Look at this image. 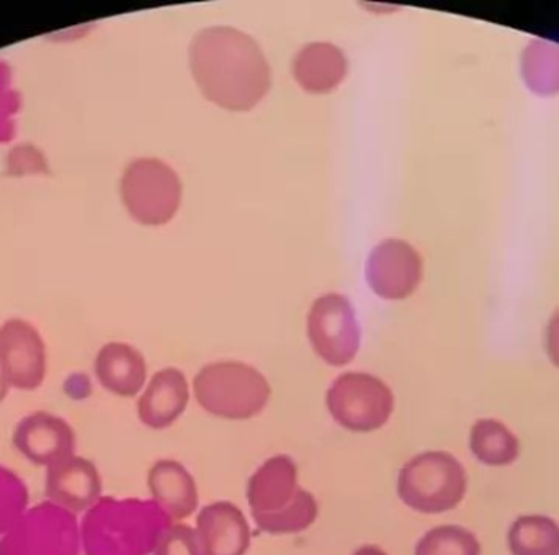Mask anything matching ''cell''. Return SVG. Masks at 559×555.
<instances>
[{
  "instance_id": "9",
  "label": "cell",
  "mask_w": 559,
  "mask_h": 555,
  "mask_svg": "<svg viewBox=\"0 0 559 555\" xmlns=\"http://www.w3.org/2000/svg\"><path fill=\"white\" fill-rule=\"evenodd\" d=\"M308 340L316 356L328 366L350 364L360 350V327L350 300L341 294H325L314 300L308 314Z\"/></svg>"
},
{
  "instance_id": "1",
  "label": "cell",
  "mask_w": 559,
  "mask_h": 555,
  "mask_svg": "<svg viewBox=\"0 0 559 555\" xmlns=\"http://www.w3.org/2000/svg\"><path fill=\"white\" fill-rule=\"evenodd\" d=\"M189 59L202 94L225 110H252L271 91L272 71L264 51L235 26H209L197 33Z\"/></svg>"
},
{
  "instance_id": "2",
  "label": "cell",
  "mask_w": 559,
  "mask_h": 555,
  "mask_svg": "<svg viewBox=\"0 0 559 555\" xmlns=\"http://www.w3.org/2000/svg\"><path fill=\"white\" fill-rule=\"evenodd\" d=\"M79 520L82 555H153L173 524L151 498L105 495Z\"/></svg>"
},
{
  "instance_id": "17",
  "label": "cell",
  "mask_w": 559,
  "mask_h": 555,
  "mask_svg": "<svg viewBox=\"0 0 559 555\" xmlns=\"http://www.w3.org/2000/svg\"><path fill=\"white\" fill-rule=\"evenodd\" d=\"M98 386L118 399H138L147 383V364L143 353L120 341L98 350L94 361Z\"/></svg>"
},
{
  "instance_id": "25",
  "label": "cell",
  "mask_w": 559,
  "mask_h": 555,
  "mask_svg": "<svg viewBox=\"0 0 559 555\" xmlns=\"http://www.w3.org/2000/svg\"><path fill=\"white\" fill-rule=\"evenodd\" d=\"M16 105H19V98L10 87L9 72L5 71V66L0 64V141H7L12 133Z\"/></svg>"
},
{
  "instance_id": "20",
  "label": "cell",
  "mask_w": 559,
  "mask_h": 555,
  "mask_svg": "<svg viewBox=\"0 0 559 555\" xmlns=\"http://www.w3.org/2000/svg\"><path fill=\"white\" fill-rule=\"evenodd\" d=\"M509 555H559V521L540 511L522 513L506 531Z\"/></svg>"
},
{
  "instance_id": "15",
  "label": "cell",
  "mask_w": 559,
  "mask_h": 555,
  "mask_svg": "<svg viewBox=\"0 0 559 555\" xmlns=\"http://www.w3.org/2000/svg\"><path fill=\"white\" fill-rule=\"evenodd\" d=\"M195 531L205 555H246L251 550V523L231 501L205 505L197 515Z\"/></svg>"
},
{
  "instance_id": "7",
  "label": "cell",
  "mask_w": 559,
  "mask_h": 555,
  "mask_svg": "<svg viewBox=\"0 0 559 555\" xmlns=\"http://www.w3.org/2000/svg\"><path fill=\"white\" fill-rule=\"evenodd\" d=\"M182 192L179 174L157 157L131 161L120 180L124 209L141 225L169 223L179 212Z\"/></svg>"
},
{
  "instance_id": "8",
  "label": "cell",
  "mask_w": 559,
  "mask_h": 555,
  "mask_svg": "<svg viewBox=\"0 0 559 555\" xmlns=\"http://www.w3.org/2000/svg\"><path fill=\"white\" fill-rule=\"evenodd\" d=\"M0 555H82L81 520L43 500L0 538Z\"/></svg>"
},
{
  "instance_id": "16",
  "label": "cell",
  "mask_w": 559,
  "mask_h": 555,
  "mask_svg": "<svg viewBox=\"0 0 559 555\" xmlns=\"http://www.w3.org/2000/svg\"><path fill=\"white\" fill-rule=\"evenodd\" d=\"M151 500L173 523H183L199 511L200 492L192 472L176 459H159L147 471Z\"/></svg>"
},
{
  "instance_id": "5",
  "label": "cell",
  "mask_w": 559,
  "mask_h": 555,
  "mask_svg": "<svg viewBox=\"0 0 559 555\" xmlns=\"http://www.w3.org/2000/svg\"><path fill=\"white\" fill-rule=\"evenodd\" d=\"M469 475L455 454L430 449L414 456L397 472L396 494L409 510L439 517L462 507Z\"/></svg>"
},
{
  "instance_id": "22",
  "label": "cell",
  "mask_w": 559,
  "mask_h": 555,
  "mask_svg": "<svg viewBox=\"0 0 559 555\" xmlns=\"http://www.w3.org/2000/svg\"><path fill=\"white\" fill-rule=\"evenodd\" d=\"M26 482L13 469L0 464V538L9 533L32 507Z\"/></svg>"
},
{
  "instance_id": "3",
  "label": "cell",
  "mask_w": 559,
  "mask_h": 555,
  "mask_svg": "<svg viewBox=\"0 0 559 555\" xmlns=\"http://www.w3.org/2000/svg\"><path fill=\"white\" fill-rule=\"evenodd\" d=\"M295 459L277 454L262 462L246 488L255 527L271 536H288L309 530L319 518V504L299 485Z\"/></svg>"
},
{
  "instance_id": "12",
  "label": "cell",
  "mask_w": 559,
  "mask_h": 555,
  "mask_svg": "<svg viewBox=\"0 0 559 555\" xmlns=\"http://www.w3.org/2000/svg\"><path fill=\"white\" fill-rule=\"evenodd\" d=\"M419 255L401 239L388 238L371 249L365 265V278L378 297L403 300L409 297L420 282Z\"/></svg>"
},
{
  "instance_id": "10",
  "label": "cell",
  "mask_w": 559,
  "mask_h": 555,
  "mask_svg": "<svg viewBox=\"0 0 559 555\" xmlns=\"http://www.w3.org/2000/svg\"><path fill=\"white\" fill-rule=\"evenodd\" d=\"M0 374L12 390L41 389L48 376V347L35 324L23 318L0 324Z\"/></svg>"
},
{
  "instance_id": "13",
  "label": "cell",
  "mask_w": 559,
  "mask_h": 555,
  "mask_svg": "<svg viewBox=\"0 0 559 555\" xmlns=\"http://www.w3.org/2000/svg\"><path fill=\"white\" fill-rule=\"evenodd\" d=\"M45 497L81 518L104 497L100 471L91 459L74 454L46 469Z\"/></svg>"
},
{
  "instance_id": "21",
  "label": "cell",
  "mask_w": 559,
  "mask_h": 555,
  "mask_svg": "<svg viewBox=\"0 0 559 555\" xmlns=\"http://www.w3.org/2000/svg\"><path fill=\"white\" fill-rule=\"evenodd\" d=\"M481 540L463 524H437L419 538L414 555H483Z\"/></svg>"
},
{
  "instance_id": "6",
  "label": "cell",
  "mask_w": 559,
  "mask_h": 555,
  "mask_svg": "<svg viewBox=\"0 0 559 555\" xmlns=\"http://www.w3.org/2000/svg\"><path fill=\"white\" fill-rule=\"evenodd\" d=\"M325 409L335 425L357 435L380 432L396 409L393 390L380 377L345 373L325 392Z\"/></svg>"
},
{
  "instance_id": "11",
  "label": "cell",
  "mask_w": 559,
  "mask_h": 555,
  "mask_svg": "<svg viewBox=\"0 0 559 555\" xmlns=\"http://www.w3.org/2000/svg\"><path fill=\"white\" fill-rule=\"evenodd\" d=\"M12 448L35 468L49 469L78 454L74 426L56 413L38 410L16 422L12 429Z\"/></svg>"
},
{
  "instance_id": "24",
  "label": "cell",
  "mask_w": 559,
  "mask_h": 555,
  "mask_svg": "<svg viewBox=\"0 0 559 555\" xmlns=\"http://www.w3.org/2000/svg\"><path fill=\"white\" fill-rule=\"evenodd\" d=\"M45 156L38 147L32 144H20L15 150L10 151L9 160H7V167L13 176H23L28 173H43L46 170Z\"/></svg>"
},
{
  "instance_id": "26",
  "label": "cell",
  "mask_w": 559,
  "mask_h": 555,
  "mask_svg": "<svg viewBox=\"0 0 559 555\" xmlns=\"http://www.w3.org/2000/svg\"><path fill=\"white\" fill-rule=\"evenodd\" d=\"M352 555H388L383 547L374 546V544H367V546L358 547Z\"/></svg>"
},
{
  "instance_id": "18",
  "label": "cell",
  "mask_w": 559,
  "mask_h": 555,
  "mask_svg": "<svg viewBox=\"0 0 559 555\" xmlns=\"http://www.w3.org/2000/svg\"><path fill=\"white\" fill-rule=\"evenodd\" d=\"M293 78L309 94H329L344 81L348 62L344 51L332 43L302 46L293 58Z\"/></svg>"
},
{
  "instance_id": "27",
  "label": "cell",
  "mask_w": 559,
  "mask_h": 555,
  "mask_svg": "<svg viewBox=\"0 0 559 555\" xmlns=\"http://www.w3.org/2000/svg\"><path fill=\"white\" fill-rule=\"evenodd\" d=\"M10 386L7 383V380L3 379L2 374H0V405H2L3 402H5L7 397H9L10 393Z\"/></svg>"
},
{
  "instance_id": "23",
  "label": "cell",
  "mask_w": 559,
  "mask_h": 555,
  "mask_svg": "<svg viewBox=\"0 0 559 555\" xmlns=\"http://www.w3.org/2000/svg\"><path fill=\"white\" fill-rule=\"evenodd\" d=\"M153 555H205L195 527L187 523H173L157 544Z\"/></svg>"
},
{
  "instance_id": "14",
  "label": "cell",
  "mask_w": 559,
  "mask_h": 555,
  "mask_svg": "<svg viewBox=\"0 0 559 555\" xmlns=\"http://www.w3.org/2000/svg\"><path fill=\"white\" fill-rule=\"evenodd\" d=\"M190 397L192 392L186 374L176 367H166L147 380L138 397V420L154 432L170 428L189 409Z\"/></svg>"
},
{
  "instance_id": "4",
  "label": "cell",
  "mask_w": 559,
  "mask_h": 555,
  "mask_svg": "<svg viewBox=\"0 0 559 555\" xmlns=\"http://www.w3.org/2000/svg\"><path fill=\"white\" fill-rule=\"evenodd\" d=\"M192 393L209 415L226 422H249L267 410L272 387L254 366L219 361L206 364L197 373Z\"/></svg>"
},
{
  "instance_id": "19",
  "label": "cell",
  "mask_w": 559,
  "mask_h": 555,
  "mask_svg": "<svg viewBox=\"0 0 559 555\" xmlns=\"http://www.w3.org/2000/svg\"><path fill=\"white\" fill-rule=\"evenodd\" d=\"M468 451L483 468L508 469L518 464L524 445L504 420L481 416L469 426Z\"/></svg>"
}]
</instances>
